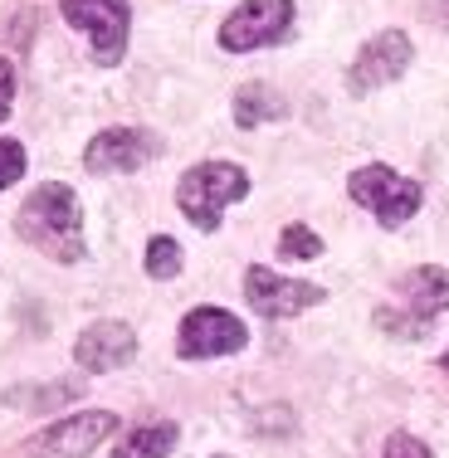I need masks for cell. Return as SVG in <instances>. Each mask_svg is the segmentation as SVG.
I'll use <instances>...</instances> for the list:
<instances>
[{
    "label": "cell",
    "instance_id": "7c38bea8",
    "mask_svg": "<svg viewBox=\"0 0 449 458\" xmlns=\"http://www.w3.org/2000/svg\"><path fill=\"white\" fill-rule=\"evenodd\" d=\"M401 298H405V312L425 327L430 318H440L449 308V274L445 268H415V274H405V283H401Z\"/></svg>",
    "mask_w": 449,
    "mask_h": 458
},
{
    "label": "cell",
    "instance_id": "5b68a950",
    "mask_svg": "<svg viewBox=\"0 0 449 458\" xmlns=\"http://www.w3.org/2000/svg\"><path fill=\"white\" fill-rule=\"evenodd\" d=\"M293 25V0H245L235 15L220 25V45L245 54L259 45H279Z\"/></svg>",
    "mask_w": 449,
    "mask_h": 458
},
{
    "label": "cell",
    "instance_id": "30bf717a",
    "mask_svg": "<svg viewBox=\"0 0 449 458\" xmlns=\"http://www.w3.org/2000/svg\"><path fill=\"white\" fill-rule=\"evenodd\" d=\"M73 356H79L83 370L103 376V370H117V366L133 361V356H137V336H133V327H127V322H93L89 332L79 336Z\"/></svg>",
    "mask_w": 449,
    "mask_h": 458
},
{
    "label": "cell",
    "instance_id": "6da1fadb",
    "mask_svg": "<svg viewBox=\"0 0 449 458\" xmlns=\"http://www.w3.org/2000/svg\"><path fill=\"white\" fill-rule=\"evenodd\" d=\"M20 239L35 244L39 254H49L54 264H79L83 259V215L79 195L69 185L49 181L20 205Z\"/></svg>",
    "mask_w": 449,
    "mask_h": 458
},
{
    "label": "cell",
    "instance_id": "4fadbf2b",
    "mask_svg": "<svg viewBox=\"0 0 449 458\" xmlns=\"http://www.w3.org/2000/svg\"><path fill=\"white\" fill-rule=\"evenodd\" d=\"M177 444H181V429L167 420H157V424H142V429L123 434V444H117L113 458H167Z\"/></svg>",
    "mask_w": 449,
    "mask_h": 458
},
{
    "label": "cell",
    "instance_id": "52a82bcc",
    "mask_svg": "<svg viewBox=\"0 0 449 458\" xmlns=\"http://www.w3.org/2000/svg\"><path fill=\"white\" fill-rule=\"evenodd\" d=\"M249 342L245 322L229 318L220 308H195L191 318L181 322V356L191 361H205V356H229Z\"/></svg>",
    "mask_w": 449,
    "mask_h": 458
},
{
    "label": "cell",
    "instance_id": "5bb4252c",
    "mask_svg": "<svg viewBox=\"0 0 449 458\" xmlns=\"http://www.w3.org/2000/svg\"><path fill=\"white\" fill-rule=\"evenodd\" d=\"M283 113H289V103H283L269 83H249V89H239V98H235V123L239 127L273 123V117H283Z\"/></svg>",
    "mask_w": 449,
    "mask_h": 458
},
{
    "label": "cell",
    "instance_id": "2e32d148",
    "mask_svg": "<svg viewBox=\"0 0 449 458\" xmlns=\"http://www.w3.org/2000/svg\"><path fill=\"white\" fill-rule=\"evenodd\" d=\"M279 254L283 259H317L323 254V239H317L313 229H303V225H289L283 239H279Z\"/></svg>",
    "mask_w": 449,
    "mask_h": 458
},
{
    "label": "cell",
    "instance_id": "7a4b0ae2",
    "mask_svg": "<svg viewBox=\"0 0 449 458\" xmlns=\"http://www.w3.org/2000/svg\"><path fill=\"white\" fill-rule=\"evenodd\" d=\"M249 195V176L239 166H229V161H201V166H191L177 185V200L186 210V220L195 229H220V215L225 205L245 200Z\"/></svg>",
    "mask_w": 449,
    "mask_h": 458
},
{
    "label": "cell",
    "instance_id": "ac0fdd59",
    "mask_svg": "<svg viewBox=\"0 0 449 458\" xmlns=\"http://www.w3.org/2000/svg\"><path fill=\"white\" fill-rule=\"evenodd\" d=\"M386 458H430V449H425L415 434H391V439H386Z\"/></svg>",
    "mask_w": 449,
    "mask_h": 458
},
{
    "label": "cell",
    "instance_id": "3957f363",
    "mask_svg": "<svg viewBox=\"0 0 449 458\" xmlns=\"http://www.w3.org/2000/svg\"><path fill=\"white\" fill-rule=\"evenodd\" d=\"M347 191H352V200L361 205V210H371L381 225H405L415 210H420V185L396 176L391 166H361L352 181H347Z\"/></svg>",
    "mask_w": 449,
    "mask_h": 458
},
{
    "label": "cell",
    "instance_id": "e0dca14e",
    "mask_svg": "<svg viewBox=\"0 0 449 458\" xmlns=\"http://www.w3.org/2000/svg\"><path fill=\"white\" fill-rule=\"evenodd\" d=\"M25 166H30L25 147H20V141H0V191L25 176Z\"/></svg>",
    "mask_w": 449,
    "mask_h": 458
},
{
    "label": "cell",
    "instance_id": "8992f818",
    "mask_svg": "<svg viewBox=\"0 0 449 458\" xmlns=\"http://www.w3.org/2000/svg\"><path fill=\"white\" fill-rule=\"evenodd\" d=\"M113 414L108 410H93V414H79V420H64V424H49L39 439H30V458H89L98 444L113 434Z\"/></svg>",
    "mask_w": 449,
    "mask_h": 458
},
{
    "label": "cell",
    "instance_id": "9c48e42d",
    "mask_svg": "<svg viewBox=\"0 0 449 458\" xmlns=\"http://www.w3.org/2000/svg\"><path fill=\"white\" fill-rule=\"evenodd\" d=\"M410 39L401 35V30H381L376 39H367V49L357 54V64H352V93H371V89H381V83H391V79H401L405 69H410Z\"/></svg>",
    "mask_w": 449,
    "mask_h": 458
},
{
    "label": "cell",
    "instance_id": "277c9868",
    "mask_svg": "<svg viewBox=\"0 0 449 458\" xmlns=\"http://www.w3.org/2000/svg\"><path fill=\"white\" fill-rule=\"evenodd\" d=\"M59 10H64V20H69L73 30H83V35L93 39V59L98 64L123 59L127 20H133L127 0H59Z\"/></svg>",
    "mask_w": 449,
    "mask_h": 458
},
{
    "label": "cell",
    "instance_id": "ffe728a7",
    "mask_svg": "<svg viewBox=\"0 0 449 458\" xmlns=\"http://www.w3.org/2000/svg\"><path fill=\"white\" fill-rule=\"evenodd\" d=\"M445 366H449V361H445Z\"/></svg>",
    "mask_w": 449,
    "mask_h": 458
},
{
    "label": "cell",
    "instance_id": "9a60e30c",
    "mask_svg": "<svg viewBox=\"0 0 449 458\" xmlns=\"http://www.w3.org/2000/svg\"><path fill=\"white\" fill-rule=\"evenodd\" d=\"M147 274L151 278H171V274H181V249L171 244L167 234H157L147 244Z\"/></svg>",
    "mask_w": 449,
    "mask_h": 458
},
{
    "label": "cell",
    "instance_id": "d6986e66",
    "mask_svg": "<svg viewBox=\"0 0 449 458\" xmlns=\"http://www.w3.org/2000/svg\"><path fill=\"white\" fill-rule=\"evenodd\" d=\"M10 103H15V73L0 59V117H10Z\"/></svg>",
    "mask_w": 449,
    "mask_h": 458
},
{
    "label": "cell",
    "instance_id": "ba28073f",
    "mask_svg": "<svg viewBox=\"0 0 449 458\" xmlns=\"http://www.w3.org/2000/svg\"><path fill=\"white\" fill-rule=\"evenodd\" d=\"M245 293H249V308H255L259 318H293V312L323 302V288H317V283L279 278L273 268H249Z\"/></svg>",
    "mask_w": 449,
    "mask_h": 458
},
{
    "label": "cell",
    "instance_id": "8fae6325",
    "mask_svg": "<svg viewBox=\"0 0 449 458\" xmlns=\"http://www.w3.org/2000/svg\"><path fill=\"white\" fill-rule=\"evenodd\" d=\"M147 157H151V137L133 132V127H108V132H98L89 141L83 166L98 171V176H108V171H137Z\"/></svg>",
    "mask_w": 449,
    "mask_h": 458
}]
</instances>
